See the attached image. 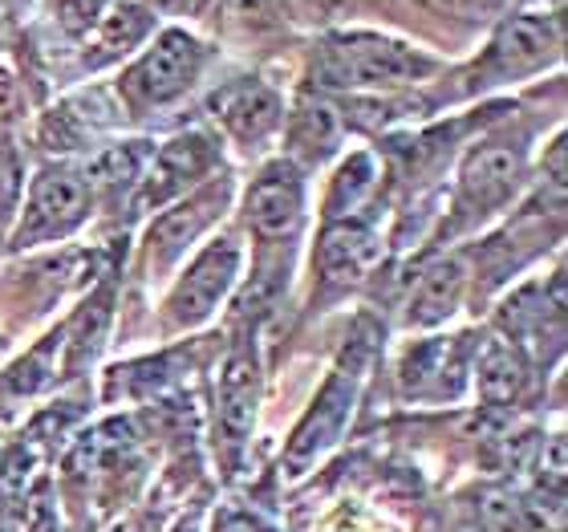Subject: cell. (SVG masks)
<instances>
[{"label":"cell","mask_w":568,"mask_h":532,"mask_svg":"<svg viewBox=\"0 0 568 532\" xmlns=\"http://www.w3.org/2000/svg\"><path fill=\"white\" fill-rule=\"evenodd\" d=\"M296 9H305V12H325V9H333L337 0H293Z\"/></svg>","instance_id":"83f0119b"},{"label":"cell","mask_w":568,"mask_h":532,"mask_svg":"<svg viewBox=\"0 0 568 532\" xmlns=\"http://www.w3.org/2000/svg\"><path fill=\"white\" fill-rule=\"evenodd\" d=\"M475 374H479V394H484L487 402H496V406L516 399V394L524 391V382H528L524 354L511 342H487Z\"/></svg>","instance_id":"ac0fdd59"},{"label":"cell","mask_w":568,"mask_h":532,"mask_svg":"<svg viewBox=\"0 0 568 532\" xmlns=\"http://www.w3.org/2000/svg\"><path fill=\"white\" fill-rule=\"evenodd\" d=\"M382 257L378 237L369 232L366 224H354V220H342V224H329L325 237L317 244V277L329 293H342L349 284H357L374 269V261Z\"/></svg>","instance_id":"8fae6325"},{"label":"cell","mask_w":568,"mask_h":532,"mask_svg":"<svg viewBox=\"0 0 568 532\" xmlns=\"http://www.w3.org/2000/svg\"><path fill=\"white\" fill-rule=\"evenodd\" d=\"M203 70V46L183 29H166L131 70L122 73V98L134 114H151L159 107H171L195 86Z\"/></svg>","instance_id":"3957f363"},{"label":"cell","mask_w":568,"mask_h":532,"mask_svg":"<svg viewBox=\"0 0 568 532\" xmlns=\"http://www.w3.org/2000/svg\"><path fill=\"white\" fill-rule=\"evenodd\" d=\"M215 119L224 122V131L244 147L256 151L261 142H268L284 122L281 98L276 90H268L264 82H232L224 90H215L212 98Z\"/></svg>","instance_id":"9c48e42d"},{"label":"cell","mask_w":568,"mask_h":532,"mask_svg":"<svg viewBox=\"0 0 568 532\" xmlns=\"http://www.w3.org/2000/svg\"><path fill=\"white\" fill-rule=\"evenodd\" d=\"M110 9V0H53V12H58V24L70 37H90L102 12Z\"/></svg>","instance_id":"7402d4cb"},{"label":"cell","mask_w":568,"mask_h":532,"mask_svg":"<svg viewBox=\"0 0 568 532\" xmlns=\"http://www.w3.org/2000/svg\"><path fill=\"white\" fill-rule=\"evenodd\" d=\"M244 220L261 240H288L305 220V179L293 159H276L252 179L244 195Z\"/></svg>","instance_id":"ba28073f"},{"label":"cell","mask_w":568,"mask_h":532,"mask_svg":"<svg viewBox=\"0 0 568 532\" xmlns=\"http://www.w3.org/2000/svg\"><path fill=\"white\" fill-rule=\"evenodd\" d=\"M159 4H166V9H183L187 0H159Z\"/></svg>","instance_id":"4dcf8cb0"},{"label":"cell","mask_w":568,"mask_h":532,"mask_svg":"<svg viewBox=\"0 0 568 532\" xmlns=\"http://www.w3.org/2000/svg\"><path fill=\"white\" fill-rule=\"evenodd\" d=\"M212 17L224 29H256V24H268L273 0H212Z\"/></svg>","instance_id":"44dd1931"},{"label":"cell","mask_w":568,"mask_h":532,"mask_svg":"<svg viewBox=\"0 0 568 532\" xmlns=\"http://www.w3.org/2000/svg\"><path fill=\"white\" fill-rule=\"evenodd\" d=\"M220 431L227 448H240L256 419V362L252 354H232L224 374H220Z\"/></svg>","instance_id":"5bb4252c"},{"label":"cell","mask_w":568,"mask_h":532,"mask_svg":"<svg viewBox=\"0 0 568 532\" xmlns=\"http://www.w3.org/2000/svg\"><path fill=\"white\" fill-rule=\"evenodd\" d=\"M215 532H261V529H256L248 516H236V512H227L224 521L215 524Z\"/></svg>","instance_id":"4316f807"},{"label":"cell","mask_w":568,"mask_h":532,"mask_svg":"<svg viewBox=\"0 0 568 532\" xmlns=\"http://www.w3.org/2000/svg\"><path fill=\"white\" fill-rule=\"evenodd\" d=\"M560 58V24L548 12H516L499 24L487 49L484 70L491 78L511 82V78H528V73L545 70L548 61Z\"/></svg>","instance_id":"8992f818"},{"label":"cell","mask_w":568,"mask_h":532,"mask_svg":"<svg viewBox=\"0 0 568 532\" xmlns=\"http://www.w3.org/2000/svg\"><path fill=\"white\" fill-rule=\"evenodd\" d=\"M24 119V94L21 86H17V78H12L4 66H0V134L12 131L17 122Z\"/></svg>","instance_id":"d4e9b609"},{"label":"cell","mask_w":568,"mask_h":532,"mask_svg":"<svg viewBox=\"0 0 568 532\" xmlns=\"http://www.w3.org/2000/svg\"><path fill=\"white\" fill-rule=\"evenodd\" d=\"M4 33H9V12H4V0H0V41H4Z\"/></svg>","instance_id":"f546056e"},{"label":"cell","mask_w":568,"mask_h":532,"mask_svg":"<svg viewBox=\"0 0 568 532\" xmlns=\"http://www.w3.org/2000/svg\"><path fill=\"white\" fill-rule=\"evenodd\" d=\"M240 277V244L236 240H212L207 249L187 264L179 284L166 297V325L171 330H191L215 313V305L227 297V289Z\"/></svg>","instance_id":"5b68a950"},{"label":"cell","mask_w":568,"mask_h":532,"mask_svg":"<svg viewBox=\"0 0 568 532\" xmlns=\"http://www.w3.org/2000/svg\"><path fill=\"white\" fill-rule=\"evenodd\" d=\"M463 342L467 338H455V342H418L406 350L403 367H398V379H403V391L415 399V394H447L455 399L450 382L459 387L463 374Z\"/></svg>","instance_id":"4fadbf2b"},{"label":"cell","mask_w":568,"mask_h":532,"mask_svg":"<svg viewBox=\"0 0 568 532\" xmlns=\"http://www.w3.org/2000/svg\"><path fill=\"white\" fill-rule=\"evenodd\" d=\"M85 215H90V183L70 167H45L29 188L24 212L12 232V249L21 252L70 237Z\"/></svg>","instance_id":"277c9868"},{"label":"cell","mask_w":568,"mask_h":532,"mask_svg":"<svg viewBox=\"0 0 568 532\" xmlns=\"http://www.w3.org/2000/svg\"><path fill=\"white\" fill-rule=\"evenodd\" d=\"M524 179V142L491 139L467 154L459 171V212L491 215L499 203L511 200V191Z\"/></svg>","instance_id":"52a82bcc"},{"label":"cell","mask_w":568,"mask_h":532,"mask_svg":"<svg viewBox=\"0 0 568 532\" xmlns=\"http://www.w3.org/2000/svg\"><path fill=\"white\" fill-rule=\"evenodd\" d=\"M17 195H21V163H17V151L0 139V220L12 215Z\"/></svg>","instance_id":"cb8c5ba5"},{"label":"cell","mask_w":568,"mask_h":532,"mask_svg":"<svg viewBox=\"0 0 568 532\" xmlns=\"http://www.w3.org/2000/svg\"><path fill=\"white\" fill-rule=\"evenodd\" d=\"M24 480H29V455L24 451H12L4 468H0V509L9 512L24 500Z\"/></svg>","instance_id":"603a6c76"},{"label":"cell","mask_w":568,"mask_h":532,"mask_svg":"<svg viewBox=\"0 0 568 532\" xmlns=\"http://www.w3.org/2000/svg\"><path fill=\"white\" fill-rule=\"evenodd\" d=\"M342 139V122H337V110L325 107V102H301L288 122V142H293V154L305 159V163H321L325 154L337 147Z\"/></svg>","instance_id":"e0dca14e"},{"label":"cell","mask_w":568,"mask_h":532,"mask_svg":"<svg viewBox=\"0 0 568 532\" xmlns=\"http://www.w3.org/2000/svg\"><path fill=\"white\" fill-rule=\"evenodd\" d=\"M366 358H369L366 338H357L342 354V362H337V370L329 374V382L321 387L317 402L308 406V414L293 431V443L284 451V475H305L308 468L342 439L345 419L354 414L357 391H362V379H366Z\"/></svg>","instance_id":"7a4b0ae2"},{"label":"cell","mask_w":568,"mask_h":532,"mask_svg":"<svg viewBox=\"0 0 568 532\" xmlns=\"http://www.w3.org/2000/svg\"><path fill=\"white\" fill-rule=\"evenodd\" d=\"M151 29H154V21L146 9H139V4H114V9L102 12V21L85 37V66L98 70V66H110V61L126 58L131 49H139L142 41H146Z\"/></svg>","instance_id":"2e32d148"},{"label":"cell","mask_w":568,"mask_h":532,"mask_svg":"<svg viewBox=\"0 0 568 532\" xmlns=\"http://www.w3.org/2000/svg\"><path fill=\"white\" fill-rule=\"evenodd\" d=\"M224 200H227V183H212V188H203L200 195H191L187 203H179L175 212H166L163 220H154L151 237H146V244H151V269L175 264L191 240L212 224L215 212L224 208Z\"/></svg>","instance_id":"7c38bea8"},{"label":"cell","mask_w":568,"mask_h":532,"mask_svg":"<svg viewBox=\"0 0 568 532\" xmlns=\"http://www.w3.org/2000/svg\"><path fill=\"white\" fill-rule=\"evenodd\" d=\"M215 167V142L207 134H179L154 154L151 171L142 175V203L159 208L163 200L187 191L200 175H207Z\"/></svg>","instance_id":"30bf717a"},{"label":"cell","mask_w":568,"mask_h":532,"mask_svg":"<svg viewBox=\"0 0 568 532\" xmlns=\"http://www.w3.org/2000/svg\"><path fill=\"white\" fill-rule=\"evenodd\" d=\"M426 9L443 12V17H463V21H479V17H491L496 9H504L508 0H423Z\"/></svg>","instance_id":"484cf974"},{"label":"cell","mask_w":568,"mask_h":532,"mask_svg":"<svg viewBox=\"0 0 568 532\" xmlns=\"http://www.w3.org/2000/svg\"><path fill=\"white\" fill-rule=\"evenodd\" d=\"M435 70V58L382 33H342L329 37L317 53V73L325 86L342 90H394L415 86Z\"/></svg>","instance_id":"6da1fadb"},{"label":"cell","mask_w":568,"mask_h":532,"mask_svg":"<svg viewBox=\"0 0 568 532\" xmlns=\"http://www.w3.org/2000/svg\"><path fill=\"white\" fill-rule=\"evenodd\" d=\"M374 179H378V163H374V154H366V151L349 154V159L342 163V171L333 175L329 215H349V212H354L357 203L369 195Z\"/></svg>","instance_id":"d6986e66"},{"label":"cell","mask_w":568,"mask_h":532,"mask_svg":"<svg viewBox=\"0 0 568 532\" xmlns=\"http://www.w3.org/2000/svg\"><path fill=\"white\" fill-rule=\"evenodd\" d=\"M171 532H200V516H179Z\"/></svg>","instance_id":"f1b7e54d"},{"label":"cell","mask_w":568,"mask_h":532,"mask_svg":"<svg viewBox=\"0 0 568 532\" xmlns=\"http://www.w3.org/2000/svg\"><path fill=\"white\" fill-rule=\"evenodd\" d=\"M463 284H467V272H463V261L447 257V261H435L430 269L418 277L415 293L406 301V325H438L447 321L463 301Z\"/></svg>","instance_id":"9a60e30c"},{"label":"cell","mask_w":568,"mask_h":532,"mask_svg":"<svg viewBox=\"0 0 568 532\" xmlns=\"http://www.w3.org/2000/svg\"><path fill=\"white\" fill-rule=\"evenodd\" d=\"M58 342H61V338H45V345H41L37 354H29V362H21V367L9 370V379L0 382V402L21 399V394H33L37 387L49 379V350H53ZM0 411H4V406H0Z\"/></svg>","instance_id":"ffe728a7"}]
</instances>
